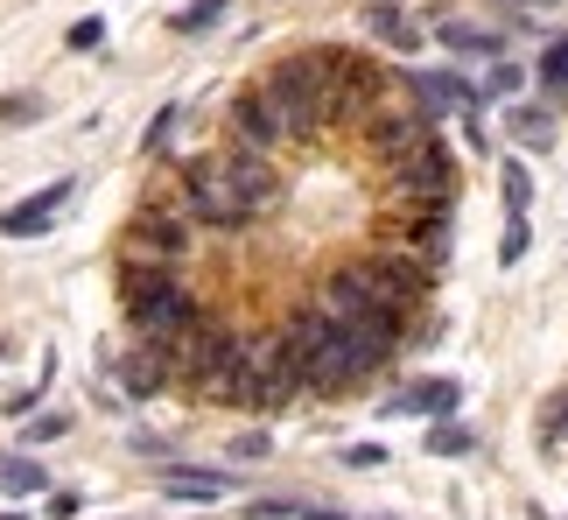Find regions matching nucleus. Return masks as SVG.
Masks as SVG:
<instances>
[{"instance_id": "obj_1", "label": "nucleus", "mask_w": 568, "mask_h": 520, "mask_svg": "<svg viewBox=\"0 0 568 520\" xmlns=\"http://www.w3.org/2000/svg\"><path fill=\"white\" fill-rule=\"evenodd\" d=\"M323 289L337 296H358V302H379V310H400V317H422L428 296H435V268L414 253H386V247H365V253H344Z\"/></svg>"}, {"instance_id": "obj_2", "label": "nucleus", "mask_w": 568, "mask_h": 520, "mask_svg": "<svg viewBox=\"0 0 568 520\" xmlns=\"http://www.w3.org/2000/svg\"><path fill=\"white\" fill-rule=\"evenodd\" d=\"M260 84L274 92V106H281V120H288V141H295V148H302V141H323V134H337L331 78L316 71V57H310V50H288Z\"/></svg>"}, {"instance_id": "obj_3", "label": "nucleus", "mask_w": 568, "mask_h": 520, "mask_svg": "<svg viewBox=\"0 0 568 520\" xmlns=\"http://www.w3.org/2000/svg\"><path fill=\"white\" fill-rule=\"evenodd\" d=\"M169 204H176L190 226H204V232H246V226H253V211L232 198V183H225V169H217V156L176 162V190H169Z\"/></svg>"}, {"instance_id": "obj_4", "label": "nucleus", "mask_w": 568, "mask_h": 520, "mask_svg": "<svg viewBox=\"0 0 568 520\" xmlns=\"http://www.w3.org/2000/svg\"><path fill=\"white\" fill-rule=\"evenodd\" d=\"M196 317H204V302H196L190 281H169V289H155V296L126 302V323H134V338L148 344V352H162V359H176V344L196 331Z\"/></svg>"}, {"instance_id": "obj_5", "label": "nucleus", "mask_w": 568, "mask_h": 520, "mask_svg": "<svg viewBox=\"0 0 568 520\" xmlns=\"http://www.w3.org/2000/svg\"><path fill=\"white\" fill-rule=\"evenodd\" d=\"M358 134H365V148H373V162H379V169H393V162H407L428 134H443V127H435L414 99H407V106H393V92H386V99L373 106V120L358 127Z\"/></svg>"}, {"instance_id": "obj_6", "label": "nucleus", "mask_w": 568, "mask_h": 520, "mask_svg": "<svg viewBox=\"0 0 568 520\" xmlns=\"http://www.w3.org/2000/svg\"><path fill=\"white\" fill-rule=\"evenodd\" d=\"M217 169H225V183H232V198L253 211V219H267V211L288 198V177H281L274 169V156H260V148H225V156H217Z\"/></svg>"}, {"instance_id": "obj_7", "label": "nucleus", "mask_w": 568, "mask_h": 520, "mask_svg": "<svg viewBox=\"0 0 568 520\" xmlns=\"http://www.w3.org/2000/svg\"><path fill=\"white\" fill-rule=\"evenodd\" d=\"M225 120H232V141H239V148H260V156H281V148H295V141H288V120H281V106H274L267 84L239 92Z\"/></svg>"}, {"instance_id": "obj_8", "label": "nucleus", "mask_w": 568, "mask_h": 520, "mask_svg": "<svg viewBox=\"0 0 568 520\" xmlns=\"http://www.w3.org/2000/svg\"><path fill=\"white\" fill-rule=\"evenodd\" d=\"M190 219L169 198H155V204H141L134 211V226H126V247H141V253H155V260H176L183 268V253H190Z\"/></svg>"}, {"instance_id": "obj_9", "label": "nucleus", "mask_w": 568, "mask_h": 520, "mask_svg": "<svg viewBox=\"0 0 568 520\" xmlns=\"http://www.w3.org/2000/svg\"><path fill=\"white\" fill-rule=\"evenodd\" d=\"M400 92H407L414 106H422V113H428L435 127H443L449 113H485L477 84H470V78H456V71H414V78L400 84Z\"/></svg>"}, {"instance_id": "obj_10", "label": "nucleus", "mask_w": 568, "mask_h": 520, "mask_svg": "<svg viewBox=\"0 0 568 520\" xmlns=\"http://www.w3.org/2000/svg\"><path fill=\"white\" fill-rule=\"evenodd\" d=\"M71 177H57L50 190H36L29 204H14V211H0V232H8V240H36V232H50L57 226V204H71Z\"/></svg>"}, {"instance_id": "obj_11", "label": "nucleus", "mask_w": 568, "mask_h": 520, "mask_svg": "<svg viewBox=\"0 0 568 520\" xmlns=\"http://www.w3.org/2000/svg\"><path fill=\"white\" fill-rule=\"evenodd\" d=\"M169 281H183L176 260H155V253H141V247H120V302H141V296L169 289Z\"/></svg>"}, {"instance_id": "obj_12", "label": "nucleus", "mask_w": 568, "mask_h": 520, "mask_svg": "<svg viewBox=\"0 0 568 520\" xmlns=\"http://www.w3.org/2000/svg\"><path fill=\"white\" fill-rule=\"evenodd\" d=\"M113 387H120L126 401H155L162 387H169V359L148 352V344H134L126 359H113Z\"/></svg>"}, {"instance_id": "obj_13", "label": "nucleus", "mask_w": 568, "mask_h": 520, "mask_svg": "<svg viewBox=\"0 0 568 520\" xmlns=\"http://www.w3.org/2000/svg\"><path fill=\"white\" fill-rule=\"evenodd\" d=\"M162 492L169 500H190V507H211L232 492V471H204V464H169L162 471Z\"/></svg>"}, {"instance_id": "obj_14", "label": "nucleus", "mask_w": 568, "mask_h": 520, "mask_svg": "<svg viewBox=\"0 0 568 520\" xmlns=\"http://www.w3.org/2000/svg\"><path fill=\"white\" fill-rule=\"evenodd\" d=\"M456 401H464L456 380H422V387H407V394H393L386 416H456Z\"/></svg>"}, {"instance_id": "obj_15", "label": "nucleus", "mask_w": 568, "mask_h": 520, "mask_svg": "<svg viewBox=\"0 0 568 520\" xmlns=\"http://www.w3.org/2000/svg\"><path fill=\"white\" fill-rule=\"evenodd\" d=\"M365 29L379 42H393V50H422V29H414V14L400 0H373V8H365Z\"/></svg>"}, {"instance_id": "obj_16", "label": "nucleus", "mask_w": 568, "mask_h": 520, "mask_svg": "<svg viewBox=\"0 0 568 520\" xmlns=\"http://www.w3.org/2000/svg\"><path fill=\"white\" fill-rule=\"evenodd\" d=\"M422 443H428V458H470V450H477V429L456 422V416H435L422 429Z\"/></svg>"}, {"instance_id": "obj_17", "label": "nucleus", "mask_w": 568, "mask_h": 520, "mask_svg": "<svg viewBox=\"0 0 568 520\" xmlns=\"http://www.w3.org/2000/svg\"><path fill=\"white\" fill-rule=\"evenodd\" d=\"M443 42H449L456 57H498V50H506V36L477 29V21H443Z\"/></svg>"}, {"instance_id": "obj_18", "label": "nucleus", "mask_w": 568, "mask_h": 520, "mask_svg": "<svg viewBox=\"0 0 568 520\" xmlns=\"http://www.w3.org/2000/svg\"><path fill=\"white\" fill-rule=\"evenodd\" d=\"M50 486V471H42L36 458H0V492L8 500H29V492H42Z\"/></svg>"}, {"instance_id": "obj_19", "label": "nucleus", "mask_w": 568, "mask_h": 520, "mask_svg": "<svg viewBox=\"0 0 568 520\" xmlns=\"http://www.w3.org/2000/svg\"><path fill=\"white\" fill-rule=\"evenodd\" d=\"M506 127H513V141H527V148H548L555 141V113H548V106H513Z\"/></svg>"}, {"instance_id": "obj_20", "label": "nucleus", "mask_w": 568, "mask_h": 520, "mask_svg": "<svg viewBox=\"0 0 568 520\" xmlns=\"http://www.w3.org/2000/svg\"><path fill=\"white\" fill-rule=\"evenodd\" d=\"M217 21H225V0H190V8L169 14V29H176V36H204V29H217Z\"/></svg>"}, {"instance_id": "obj_21", "label": "nucleus", "mask_w": 568, "mask_h": 520, "mask_svg": "<svg viewBox=\"0 0 568 520\" xmlns=\"http://www.w3.org/2000/svg\"><path fill=\"white\" fill-rule=\"evenodd\" d=\"M540 92L568 99V36H555L548 50H540Z\"/></svg>"}, {"instance_id": "obj_22", "label": "nucleus", "mask_w": 568, "mask_h": 520, "mask_svg": "<svg viewBox=\"0 0 568 520\" xmlns=\"http://www.w3.org/2000/svg\"><path fill=\"white\" fill-rule=\"evenodd\" d=\"M498 190H506V211H513V219H527V204H534V177H527V169L506 162V169H498Z\"/></svg>"}, {"instance_id": "obj_23", "label": "nucleus", "mask_w": 568, "mask_h": 520, "mask_svg": "<svg viewBox=\"0 0 568 520\" xmlns=\"http://www.w3.org/2000/svg\"><path fill=\"white\" fill-rule=\"evenodd\" d=\"M176 120H183V106H162V113L155 120H148V156H169V141H176Z\"/></svg>"}, {"instance_id": "obj_24", "label": "nucleus", "mask_w": 568, "mask_h": 520, "mask_svg": "<svg viewBox=\"0 0 568 520\" xmlns=\"http://www.w3.org/2000/svg\"><path fill=\"white\" fill-rule=\"evenodd\" d=\"M513 92H519V63H491V78L477 84V99H485V106L491 99H513Z\"/></svg>"}, {"instance_id": "obj_25", "label": "nucleus", "mask_w": 568, "mask_h": 520, "mask_svg": "<svg viewBox=\"0 0 568 520\" xmlns=\"http://www.w3.org/2000/svg\"><path fill=\"white\" fill-rule=\"evenodd\" d=\"M57 437H71V416H36L29 429H21V443H29V450L36 443H57Z\"/></svg>"}, {"instance_id": "obj_26", "label": "nucleus", "mask_w": 568, "mask_h": 520, "mask_svg": "<svg viewBox=\"0 0 568 520\" xmlns=\"http://www.w3.org/2000/svg\"><path fill=\"white\" fill-rule=\"evenodd\" d=\"M29 120H42V99H36V92L0 99V127H29Z\"/></svg>"}, {"instance_id": "obj_27", "label": "nucleus", "mask_w": 568, "mask_h": 520, "mask_svg": "<svg viewBox=\"0 0 568 520\" xmlns=\"http://www.w3.org/2000/svg\"><path fill=\"white\" fill-rule=\"evenodd\" d=\"M540 437H548V443H568V394H555L548 408H540Z\"/></svg>"}, {"instance_id": "obj_28", "label": "nucleus", "mask_w": 568, "mask_h": 520, "mask_svg": "<svg viewBox=\"0 0 568 520\" xmlns=\"http://www.w3.org/2000/svg\"><path fill=\"white\" fill-rule=\"evenodd\" d=\"M63 42H71V50H99V42H105V21L84 14V21H71V36H63Z\"/></svg>"}, {"instance_id": "obj_29", "label": "nucleus", "mask_w": 568, "mask_h": 520, "mask_svg": "<svg viewBox=\"0 0 568 520\" xmlns=\"http://www.w3.org/2000/svg\"><path fill=\"white\" fill-rule=\"evenodd\" d=\"M498 260H506V268H519V260H527V219H513V226H506V240H498Z\"/></svg>"}, {"instance_id": "obj_30", "label": "nucleus", "mask_w": 568, "mask_h": 520, "mask_svg": "<svg viewBox=\"0 0 568 520\" xmlns=\"http://www.w3.org/2000/svg\"><path fill=\"white\" fill-rule=\"evenodd\" d=\"M267 450H274V437H267V429H246V437L232 443V458H239V464H253V458H267Z\"/></svg>"}, {"instance_id": "obj_31", "label": "nucleus", "mask_w": 568, "mask_h": 520, "mask_svg": "<svg viewBox=\"0 0 568 520\" xmlns=\"http://www.w3.org/2000/svg\"><path fill=\"white\" fill-rule=\"evenodd\" d=\"M344 464H352V471H379L386 450H379V443H352V450H344Z\"/></svg>"}, {"instance_id": "obj_32", "label": "nucleus", "mask_w": 568, "mask_h": 520, "mask_svg": "<svg viewBox=\"0 0 568 520\" xmlns=\"http://www.w3.org/2000/svg\"><path fill=\"white\" fill-rule=\"evenodd\" d=\"M36 394H42V387H21V394H8V401H0V416H8V422L36 416Z\"/></svg>"}, {"instance_id": "obj_33", "label": "nucleus", "mask_w": 568, "mask_h": 520, "mask_svg": "<svg viewBox=\"0 0 568 520\" xmlns=\"http://www.w3.org/2000/svg\"><path fill=\"white\" fill-rule=\"evenodd\" d=\"M84 500H78V492H50V520H71Z\"/></svg>"}, {"instance_id": "obj_34", "label": "nucleus", "mask_w": 568, "mask_h": 520, "mask_svg": "<svg viewBox=\"0 0 568 520\" xmlns=\"http://www.w3.org/2000/svg\"><path fill=\"white\" fill-rule=\"evenodd\" d=\"M0 520H21V513H0Z\"/></svg>"}]
</instances>
